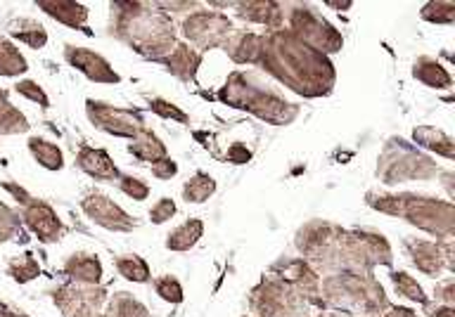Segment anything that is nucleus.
I'll list each match as a JSON object with an SVG mask.
<instances>
[{
  "label": "nucleus",
  "instance_id": "nucleus-39",
  "mask_svg": "<svg viewBox=\"0 0 455 317\" xmlns=\"http://www.w3.org/2000/svg\"><path fill=\"white\" fill-rule=\"evenodd\" d=\"M21 230L20 213L12 211L5 202H0V244H5Z\"/></svg>",
  "mask_w": 455,
  "mask_h": 317
},
{
  "label": "nucleus",
  "instance_id": "nucleus-33",
  "mask_svg": "<svg viewBox=\"0 0 455 317\" xmlns=\"http://www.w3.org/2000/svg\"><path fill=\"white\" fill-rule=\"evenodd\" d=\"M10 36L14 41L27 43L28 48L34 50L45 48V43H48V31L34 20H17L14 24H10Z\"/></svg>",
  "mask_w": 455,
  "mask_h": 317
},
{
  "label": "nucleus",
  "instance_id": "nucleus-3",
  "mask_svg": "<svg viewBox=\"0 0 455 317\" xmlns=\"http://www.w3.org/2000/svg\"><path fill=\"white\" fill-rule=\"evenodd\" d=\"M109 31L138 55L155 62H162L178 43L173 21L155 3H112Z\"/></svg>",
  "mask_w": 455,
  "mask_h": 317
},
{
  "label": "nucleus",
  "instance_id": "nucleus-43",
  "mask_svg": "<svg viewBox=\"0 0 455 317\" xmlns=\"http://www.w3.org/2000/svg\"><path fill=\"white\" fill-rule=\"evenodd\" d=\"M176 213H178L176 202L169 197H164L159 199L152 209H149V220H152V226H164V223H169Z\"/></svg>",
  "mask_w": 455,
  "mask_h": 317
},
{
  "label": "nucleus",
  "instance_id": "nucleus-49",
  "mask_svg": "<svg viewBox=\"0 0 455 317\" xmlns=\"http://www.w3.org/2000/svg\"><path fill=\"white\" fill-rule=\"evenodd\" d=\"M0 317H28L27 313H20V311H12L10 305L0 304Z\"/></svg>",
  "mask_w": 455,
  "mask_h": 317
},
{
  "label": "nucleus",
  "instance_id": "nucleus-6",
  "mask_svg": "<svg viewBox=\"0 0 455 317\" xmlns=\"http://www.w3.org/2000/svg\"><path fill=\"white\" fill-rule=\"evenodd\" d=\"M219 99L223 105L254 114L256 119L273 123V126H287L301 112V105L287 102L280 92L263 83L251 71H233L226 85L219 91Z\"/></svg>",
  "mask_w": 455,
  "mask_h": 317
},
{
  "label": "nucleus",
  "instance_id": "nucleus-46",
  "mask_svg": "<svg viewBox=\"0 0 455 317\" xmlns=\"http://www.w3.org/2000/svg\"><path fill=\"white\" fill-rule=\"evenodd\" d=\"M226 159L230 163H247L251 159V149L247 145H242V142H233L230 147H228Z\"/></svg>",
  "mask_w": 455,
  "mask_h": 317
},
{
  "label": "nucleus",
  "instance_id": "nucleus-12",
  "mask_svg": "<svg viewBox=\"0 0 455 317\" xmlns=\"http://www.w3.org/2000/svg\"><path fill=\"white\" fill-rule=\"evenodd\" d=\"M62 317H105L109 291L100 284H60L48 291Z\"/></svg>",
  "mask_w": 455,
  "mask_h": 317
},
{
  "label": "nucleus",
  "instance_id": "nucleus-19",
  "mask_svg": "<svg viewBox=\"0 0 455 317\" xmlns=\"http://www.w3.org/2000/svg\"><path fill=\"white\" fill-rule=\"evenodd\" d=\"M76 163L85 176H91L92 180H100V183H116L121 176V170L116 169L112 156L107 155V149L102 147L81 145L76 155Z\"/></svg>",
  "mask_w": 455,
  "mask_h": 317
},
{
  "label": "nucleus",
  "instance_id": "nucleus-14",
  "mask_svg": "<svg viewBox=\"0 0 455 317\" xmlns=\"http://www.w3.org/2000/svg\"><path fill=\"white\" fill-rule=\"evenodd\" d=\"M85 114L95 128L114 135V138H128L135 140L138 135L145 131V119L138 109H121V107L105 105V102H95L88 99L85 102Z\"/></svg>",
  "mask_w": 455,
  "mask_h": 317
},
{
  "label": "nucleus",
  "instance_id": "nucleus-38",
  "mask_svg": "<svg viewBox=\"0 0 455 317\" xmlns=\"http://www.w3.org/2000/svg\"><path fill=\"white\" fill-rule=\"evenodd\" d=\"M155 291H156V297L164 298L166 304H183V284L178 282V277L173 275H162V277H156L155 280Z\"/></svg>",
  "mask_w": 455,
  "mask_h": 317
},
{
  "label": "nucleus",
  "instance_id": "nucleus-51",
  "mask_svg": "<svg viewBox=\"0 0 455 317\" xmlns=\"http://www.w3.org/2000/svg\"><path fill=\"white\" fill-rule=\"evenodd\" d=\"M318 317H361V315H348V313H339V311H320Z\"/></svg>",
  "mask_w": 455,
  "mask_h": 317
},
{
  "label": "nucleus",
  "instance_id": "nucleus-24",
  "mask_svg": "<svg viewBox=\"0 0 455 317\" xmlns=\"http://www.w3.org/2000/svg\"><path fill=\"white\" fill-rule=\"evenodd\" d=\"M412 142H415V145H422V147L429 149V152H436V155L448 159V162H453L455 159L453 138L448 133H443L441 128L418 126L412 131Z\"/></svg>",
  "mask_w": 455,
  "mask_h": 317
},
{
  "label": "nucleus",
  "instance_id": "nucleus-29",
  "mask_svg": "<svg viewBox=\"0 0 455 317\" xmlns=\"http://www.w3.org/2000/svg\"><path fill=\"white\" fill-rule=\"evenodd\" d=\"M389 280H391V284H394V289H396L401 297L408 298V301H412V304H419L422 308H425V311H429V308H432V304H429V297H427L425 289L419 287V282L411 275V273H403V270H389Z\"/></svg>",
  "mask_w": 455,
  "mask_h": 317
},
{
  "label": "nucleus",
  "instance_id": "nucleus-21",
  "mask_svg": "<svg viewBox=\"0 0 455 317\" xmlns=\"http://www.w3.org/2000/svg\"><path fill=\"white\" fill-rule=\"evenodd\" d=\"M62 273L71 282L100 284L102 282V261L95 254L76 251L62 263Z\"/></svg>",
  "mask_w": 455,
  "mask_h": 317
},
{
  "label": "nucleus",
  "instance_id": "nucleus-30",
  "mask_svg": "<svg viewBox=\"0 0 455 317\" xmlns=\"http://www.w3.org/2000/svg\"><path fill=\"white\" fill-rule=\"evenodd\" d=\"M28 131V121L24 112L10 102L7 91L0 88V135H20Z\"/></svg>",
  "mask_w": 455,
  "mask_h": 317
},
{
  "label": "nucleus",
  "instance_id": "nucleus-23",
  "mask_svg": "<svg viewBox=\"0 0 455 317\" xmlns=\"http://www.w3.org/2000/svg\"><path fill=\"white\" fill-rule=\"evenodd\" d=\"M228 57L237 64H256L261 52V36L251 34L247 28H235L233 36L228 38L226 48Z\"/></svg>",
  "mask_w": 455,
  "mask_h": 317
},
{
  "label": "nucleus",
  "instance_id": "nucleus-45",
  "mask_svg": "<svg viewBox=\"0 0 455 317\" xmlns=\"http://www.w3.org/2000/svg\"><path fill=\"white\" fill-rule=\"evenodd\" d=\"M434 298H436V301H441L443 305H451V308H453L455 305V280H446V282H441L439 287H436V291H434Z\"/></svg>",
  "mask_w": 455,
  "mask_h": 317
},
{
  "label": "nucleus",
  "instance_id": "nucleus-11",
  "mask_svg": "<svg viewBox=\"0 0 455 317\" xmlns=\"http://www.w3.org/2000/svg\"><path fill=\"white\" fill-rule=\"evenodd\" d=\"M180 31L190 41L188 45L202 55L206 50L226 48L228 38L233 36L235 27L226 14L213 12V10H202L199 7V10H195V12L185 17L183 24H180Z\"/></svg>",
  "mask_w": 455,
  "mask_h": 317
},
{
  "label": "nucleus",
  "instance_id": "nucleus-28",
  "mask_svg": "<svg viewBox=\"0 0 455 317\" xmlns=\"http://www.w3.org/2000/svg\"><path fill=\"white\" fill-rule=\"evenodd\" d=\"M105 317H152L148 305L140 304L133 294L128 291H114L112 297L107 298Z\"/></svg>",
  "mask_w": 455,
  "mask_h": 317
},
{
  "label": "nucleus",
  "instance_id": "nucleus-15",
  "mask_svg": "<svg viewBox=\"0 0 455 317\" xmlns=\"http://www.w3.org/2000/svg\"><path fill=\"white\" fill-rule=\"evenodd\" d=\"M268 273L280 277L284 284H290L291 289L299 291L313 308H320V275L301 256H280L270 265Z\"/></svg>",
  "mask_w": 455,
  "mask_h": 317
},
{
  "label": "nucleus",
  "instance_id": "nucleus-13",
  "mask_svg": "<svg viewBox=\"0 0 455 317\" xmlns=\"http://www.w3.org/2000/svg\"><path fill=\"white\" fill-rule=\"evenodd\" d=\"M403 247L405 254L411 256V261L415 263V268L432 280L441 277V273H453L455 270L453 240L432 242L419 240V237H405Z\"/></svg>",
  "mask_w": 455,
  "mask_h": 317
},
{
  "label": "nucleus",
  "instance_id": "nucleus-44",
  "mask_svg": "<svg viewBox=\"0 0 455 317\" xmlns=\"http://www.w3.org/2000/svg\"><path fill=\"white\" fill-rule=\"evenodd\" d=\"M149 166H152V176L159 178V180H171L178 173V163L171 156H164V159L149 163Z\"/></svg>",
  "mask_w": 455,
  "mask_h": 317
},
{
  "label": "nucleus",
  "instance_id": "nucleus-32",
  "mask_svg": "<svg viewBox=\"0 0 455 317\" xmlns=\"http://www.w3.org/2000/svg\"><path fill=\"white\" fill-rule=\"evenodd\" d=\"M27 69L28 64L20 52V48L12 41H7V38L0 36V76L17 78L21 74H27Z\"/></svg>",
  "mask_w": 455,
  "mask_h": 317
},
{
  "label": "nucleus",
  "instance_id": "nucleus-36",
  "mask_svg": "<svg viewBox=\"0 0 455 317\" xmlns=\"http://www.w3.org/2000/svg\"><path fill=\"white\" fill-rule=\"evenodd\" d=\"M7 275L12 277L17 284L34 282L36 277L41 275V265L36 261L34 251H24L21 258H14V261L7 265Z\"/></svg>",
  "mask_w": 455,
  "mask_h": 317
},
{
  "label": "nucleus",
  "instance_id": "nucleus-40",
  "mask_svg": "<svg viewBox=\"0 0 455 317\" xmlns=\"http://www.w3.org/2000/svg\"><path fill=\"white\" fill-rule=\"evenodd\" d=\"M149 109L156 114V116H162V119H171L176 121V123H190V116L183 112V109H178L176 105H171L169 99L162 98H152L149 99Z\"/></svg>",
  "mask_w": 455,
  "mask_h": 317
},
{
  "label": "nucleus",
  "instance_id": "nucleus-1",
  "mask_svg": "<svg viewBox=\"0 0 455 317\" xmlns=\"http://www.w3.org/2000/svg\"><path fill=\"white\" fill-rule=\"evenodd\" d=\"M294 247L318 275L339 270L372 273L379 265L394 270L391 244L375 230H347L327 220H308L297 230Z\"/></svg>",
  "mask_w": 455,
  "mask_h": 317
},
{
  "label": "nucleus",
  "instance_id": "nucleus-42",
  "mask_svg": "<svg viewBox=\"0 0 455 317\" xmlns=\"http://www.w3.org/2000/svg\"><path fill=\"white\" fill-rule=\"evenodd\" d=\"M119 190L126 194V197L135 199V202H145V199L149 197V187L142 180H138V178L133 176H119Z\"/></svg>",
  "mask_w": 455,
  "mask_h": 317
},
{
  "label": "nucleus",
  "instance_id": "nucleus-7",
  "mask_svg": "<svg viewBox=\"0 0 455 317\" xmlns=\"http://www.w3.org/2000/svg\"><path fill=\"white\" fill-rule=\"evenodd\" d=\"M441 173L439 163L432 156L422 155L401 138H389L384 142L377 159V178L384 185L411 183V180H432Z\"/></svg>",
  "mask_w": 455,
  "mask_h": 317
},
{
  "label": "nucleus",
  "instance_id": "nucleus-35",
  "mask_svg": "<svg viewBox=\"0 0 455 317\" xmlns=\"http://www.w3.org/2000/svg\"><path fill=\"white\" fill-rule=\"evenodd\" d=\"M213 192H216V180L199 170L183 185V202H188V204H204V202L213 197Z\"/></svg>",
  "mask_w": 455,
  "mask_h": 317
},
{
  "label": "nucleus",
  "instance_id": "nucleus-9",
  "mask_svg": "<svg viewBox=\"0 0 455 317\" xmlns=\"http://www.w3.org/2000/svg\"><path fill=\"white\" fill-rule=\"evenodd\" d=\"M284 17H287V31L294 34L301 43L308 48L318 50L323 55H334L339 52L344 45V38L337 28L320 17V12L308 3H291V7H284Z\"/></svg>",
  "mask_w": 455,
  "mask_h": 317
},
{
  "label": "nucleus",
  "instance_id": "nucleus-27",
  "mask_svg": "<svg viewBox=\"0 0 455 317\" xmlns=\"http://www.w3.org/2000/svg\"><path fill=\"white\" fill-rule=\"evenodd\" d=\"M202 234H204V223H202V220H185L183 226H178L173 233H169V237H166V249L183 254V251L192 249L199 240H202Z\"/></svg>",
  "mask_w": 455,
  "mask_h": 317
},
{
  "label": "nucleus",
  "instance_id": "nucleus-37",
  "mask_svg": "<svg viewBox=\"0 0 455 317\" xmlns=\"http://www.w3.org/2000/svg\"><path fill=\"white\" fill-rule=\"evenodd\" d=\"M419 17L425 21H432V24H453L455 3H451V0H434V3H427V5L419 10Z\"/></svg>",
  "mask_w": 455,
  "mask_h": 317
},
{
  "label": "nucleus",
  "instance_id": "nucleus-48",
  "mask_svg": "<svg viewBox=\"0 0 455 317\" xmlns=\"http://www.w3.org/2000/svg\"><path fill=\"white\" fill-rule=\"evenodd\" d=\"M429 317H455V308H451V305H441V308H429Z\"/></svg>",
  "mask_w": 455,
  "mask_h": 317
},
{
  "label": "nucleus",
  "instance_id": "nucleus-18",
  "mask_svg": "<svg viewBox=\"0 0 455 317\" xmlns=\"http://www.w3.org/2000/svg\"><path fill=\"white\" fill-rule=\"evenodd\" d=\"M237 17L251 24H263L268 31H277L284 27V7L275 0H240L233 3Z\"/></svg>",
  "mask_w": 455,
  "mask_h": 317
},
{
  "label": "nucleus",
  "instance_id": "nucleus-10",
  "mask_svg": "<svg viewBox=\"0 0 455 317\" xmlns=\"http://www.w3.org/2000/svg\"><path fill=\"white\" fill-rule=\"evenodd\" d=\"M3 190L10 192L14 202H20V220L34 233L36 240L43 242V244H57V242L62 240L64 223L48 202L36 199L21 185L10 183V180L3 183Z\"/></svg>",
  "mask_w": 455,
  "mask_h": 317
},
{
  "label": "nucleus",
  "instance_id": "nucleus-8",
  "mask_svg": "<svg viewBox=\"0 0 455 317\" xmlns=\"http://www.w3.org/2000/svg\"><path fill=\"white\" fill-rule=\"evenodd\" d=\"M249 308L256 317H311L313 305L280 277L266 275L249 291Z\"/></svg>",
  "mask_w": 455,
  "mask_h": 317
},
{
  "label": "nucleus",
  "instance_id": "nucleus-20",
  "mask_svg": "<svg viewBox=\"0 0 455 317\" xmlns=\"http://www.w3.org/2000/svg\"><path fill=\"white\" fill-rule=\"evenodd\" d=\"M162 64L183 83H195L197 81V69L202 64V55L197 50L190 48L188 43H176V48L164 57Z\"/></svg>",
  "mask_w": 455,
  "mask_h": 317
},
{
  "label": "nucleus",
  "instance_id": "nucleus-5",
  "mask_svg": "<svg viewBox=\"0 0 455 317\" xmlns=\"http://www.w3.org/2000/svg\"><path fill=\"white\" fill-rule=\"evenodd\" d=\"M365 204L384 216L403 218L412 227L436 237V242L455 237V206L446 199L425 197V194H415V192H398V194L368 192Z\"/></svg>",
  "mask_w": 455,
  "mask_h": 317
},
{
  "label": "nucleus",
  "instance_id": "nucleus-17",
  "mask_svg": "<svg viewBox=\"0 0 455 317\" xmlns=\"http://www.w3.org/2000/svg\"><path fill=\"white\" fill-rule=\"evenodd\" d=\"M64 59L69 67L95 81V83H119L121 76L109 67L105 57L95 50L78 48V45H64Z\"/></svg>",
  "mask_w": 455,
  "mask_h": 317
},
{
  "label": "nucleus",
  "instance_id": "nucleus-31",
  "mask_svg": "<svg viewBox=\"0 0 455 317\" xmlns=\"http://www.w3.org/2000/svg\"><path fill=\"white\" fill-rule=\"evenodd\" d=\"M114 265L119 270V275L124 280L133 284H145L152 280V270H149L148 261L140 258L138 254H124V256H116L114 258Z\"/></svg>",
  "mask_w": 455,
  "mask_h": 317
},
{
  "label": "nucleus",
  "instance_id": "nucleus-47",
  "mask_svg": "<svg viewBox=\"0 0 455 317\" xmlns=\"http://www.w3.org/2000/svg\"><path fill=\"white\" fill-rule=\"evenodd\" d=\"M379 317H418V313L411 311V308H405V305L391 304L389 308H387V311H384Z\"/></svg>",
  "mask_w": 455,
  "mask_h": 317
},
{
  "label": "nucleus",
  "instance_id": "nucleus-22",
  "mask_svg": "<svg viewBox=\"0 0 455 317\" xmlns=\"http://www.w3.org/2000/svg\"><path fill=\"white\" fill-rule=\"evenodd\" d=\"M36 5L41 7L43 12L50 14L52 20L69 28H85L88 20V7L76 0H38Z\"/></svg>",
  "mask_w": 455,
  "mask_h": 317
},
{
  "label": "nucleus",
  "instance_id": "nucleus-16",
  "mask_svg": "<svg viewBox=\"0 0 455 317\" xmlns=\"http://www.w3.org/2000/svg\"><path fill=\"white\" fill-rule=\"evenodd\" d=\"M81 211L95 223V226L105 227L109 233H133L138 227V218L121 209L114 199H109L102 192H88L81 199Z\"/></svg>",
  "mask_w": 455,
  "mask_h": 317
},
{
  "label": "nucleus",
  "instance_id": "nucleus-34",
  "mask_svg": "<svg viewBox=\"0 0 455 317\" xmlns=\"http://www.w3.org/2000/svg\"><path fill=\"white\" fill-rule=\"evenodd\" d=\"M28 149L43 169L48 170H62L64 169V156L62 149L57 147L55 142L43 140V138H28Z\"/></svg>",
  "mask_w": 455,
  "mask_h": 317
},
{
  "label": "nucleus",
  "instance_id": "nucleus-4",
  "mask_svg": "<svg viewBox=\"0 0 455 317\" xmlns=\"http://www.w3.org/2000/svg\"><path fill=\"white\" fill-rule=\"evenodd\" d=\"M389 305V297L375 273L339 270L320 277V311L379 317Z\"/></svg>",
  "mask_w": 455,
  "mask_h": 317
},
{
  "label": "nucleus",
  "instance_id": "nucleus-41",
  "mask_svg": "<svg viewBox=\"0 0 455 317\" xmlns=\"http://www.w3.org/2000/svg\"><path fill=\"white\" fill-rule=\"evenodd\" d=\"M14 91L20 92L21 98L31 99V102H36V105H41L43 109H48L50 107V99L48 95H45V91H43L41 85L36 83V81H31V78L17 81V83H14Z\"/></svg>",
  "mask_w": 455,
  "mask_h": 317
},
{
  "label": "nucleus",
  "instance_id": "nucleus-26",
  "mask_svg": "<svg viewBox=\"0 0 455 317\" xmlns=\"http://www.w3.org/2000/svg\"><path fill=\"white\" fill-rule=\"evenodd\" d=\"M128 152H131L135 159H140V162L148 163H155L159 162V159H164V156H169L166 145H164V142L156 138L155 131H149V128H145V131L128 145Z\"/></svg>",
  "mask_w": 455,
  "mask_h": 317
},
{
  "label": "nucleus",
  "instance_id": "nucleus-25",
  "mask_svg": "<svg viewBox=\"0 0 455 317\" xmlns=\"http://www.w3.org/2000/svg\"><path fill=\"white\" fill-rule=\"evenodd\" d=\"M412 76L418 78L419 83L429 85V88H451L453 78L443 67L439 64V59H432V57H418L415 64H412Z\"/></svg>",
  "mask_w": 455,
  "mask_h": 317
},
{
  "label": "nucleus",
  "instance_id": "nucleus-50",
  "mask_svg": "<svg viewBox=\"0 0 455 317\" xmlns=\"http://www.w3.org/2000/svg\"><path fill=\"white\" fill-rule=\"evenodd\" d=\"M325 5H330L332 7V10H348V7L354 5V3H351V0H325Z\"/></svg>",
  "mask_w": 455,
  "mask_h": 317
},
{
  "label": "nucleus",
  "instance_id": "nucleus-2",
  "mask_svg": "<svg viewBox=\"0 0 455 317\" xmlns=\"http://www.w3.org/2000/svg\"><path fill=\"white\" fill-rule=\"evenodd\" d=\"M256 64L297 92L299 98H325L337 81L332 62L284 27L261 36V52Z\"/></svg>",
  "mask_w": 455,
  "mask_h": 317
}]
</instances>
